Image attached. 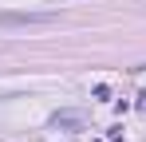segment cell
Segmentation results:
<instances>
[{"instance_id": "6da1fadb", "label": "cell", "mask_w": 146, "mask_h": 142, "mask_svg": "<svg viewBox=\"0 0 146 142\" xmlns=\"http://www.w3.org/2000/svg\"><path fill=\"white\" fill-rule=\"evenodd\" d=\"M55 24V12H0V28H44Z\"/></svg>"}, {"instance_id": "7a4b0ae2", "label": "cell", "mask_w": 146, "mask_h": 142, "mask_svg": "<svg viewBox=\"0 0 146 142\" xmlns=\"http://www.w3.org/2000/svg\"><path fill=\"white\" fill-rule=\"evenodd\" d=\"M51 126H79V115H75V111H63V115L51 118Z\"/></svg>"}, {"instance_id": "3957f363", "label": "cell", "mask_w": 146, "mask_h": 142, "mask_svg": "<svg viewBox=\"0 0 146 142\" xmlns=\"http://www.w3.org/2000/svg\"><path fill=\"white\" fill-rule=\"evenodd\" d=\"M99 99V103H107V99H111V87H107V83H95V91H91Z\"/></svg>"}, {"instance_id": "277c9868", "label": "cell", "mask_w": 146, "mask_h": 142, "mask_svg": "<svg viewBox=\"0 0 146 142\" xmlns=\"http://www.w3.org/2000/svg\"><path fill=\"white\" fill-rule=\"evenodd\" d=\"M107 142H122V126H111V134H107Z\"/></svg>"}, {"instance_id": "5b68a950", "label": "cell", "mask_w": 146, "mask_h": 142, "mask_svg": "<svg viewBox=\"0 0 146 142\" xmlns=\"http://www.w3.org/2000/svg\"><path fill=\"white\" fill-rule=\"evenodd\" d=\"M134 99H138L134 107H138V111H142V115H146V91H138V95H134Z\"/></svg>"}, {"instance_id": "8992f818", "label": "cell", "mask_w": 146, "mask_h": 142, "mask_svg": "<svg viewBox=\"0 0 146 142\" xmlns=\"http://www.w3.org/2000/svg\"><path fill=\"white\" fill-rule=\"evenodd\" d=\"M134 71H146V63H138V67H134Z\"/></svg>"}]
</instances>
